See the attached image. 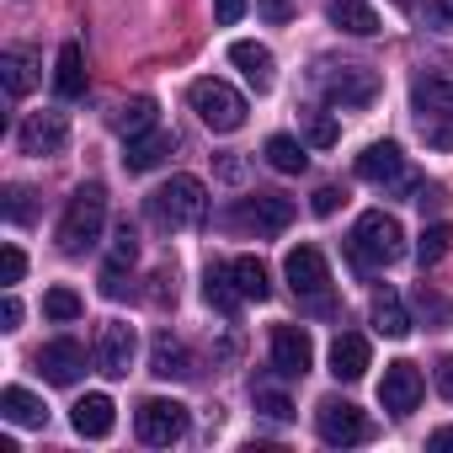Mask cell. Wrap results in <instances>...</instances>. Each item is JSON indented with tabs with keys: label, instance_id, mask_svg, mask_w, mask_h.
Masks as SVG:
<instances>
[{
	"label": "cell",
	"instance_id": "6da1fadb",
	"mask_svg": "<svg viewBox=\"0 0 453 453\" xmlns=\"http://www.w3.org/2000/svg\"><path fill=\"white\" fill-rule=\"evenodd\" d=\"M352 262L363 267V273H379V267H389V262H400L405 257V230H400V219L395 213H384V208H368L357 224H352Z\"/></svg>",
	"mask_w": 453,
	"mask_h": 453
},
{
	"label": "cell",
	"instance_id": "7a4b0ae2",
	"mask_svg": "<svg viewBox=\"0 0 453 453\" xmlns=\"http://www.w3.org/2000/svg\"><path fill=\"white\" fill-rule=\"evenodd\" d=\"M102 224H107V192H102V181L75 187V197H70V208L59 219V251L81 257L86 246L102 241Z\"/></svg>",
	"mask_w": 453,
	"mask_h": 453
},
{
	"label": "cell",
	"instance_id": "3957f363",
	"mask_svg": "<svg viewBox=\"0 0 453 453\" xmlns=\"http://www.w3.org/2000/svg\"><path fill=\"white\" fill-rule=\"evenodd\" d=\"M150 219L160 230H192L208 219V187L197 176H171L160 192H150Z\"/></svg>",
	"mask_w": 453,
	"mask_h": 453
},
{
	"label": "cell",
	"instance_id": "277c9868",
	"mask_svg": "<svg viewBox=\"0 0 453 453\" xmlns=\"http://www.w3.org/2000/svg\"><path fill=\"white\" fill-rule=\"evenodd\" d=\"M187 102H192V112H197V118H203L213 134H235V128L246 123V96H241L230 81H213V75H203V81H192Z\"/></svg>",
	"mask_w": 453,
	"mask_h": 453
},
{
	"label": "cell",
	"instance_id": "5b68a950",
	"mask_svg": "<svg viewBox=\"0 0 453 453\" xmlns=\"http://www.w3.org/2000/svg\"><path fill=\"white\" fill-rule=\"evenodd\" d=\"M315 81H320L331 107H368L379 96V75L368 65H320Z\"/></svg>",
	"mask_w": 453,
	"mask_h": 453
},
{
	"label": "cell",
	"instance_id": "8992f818",
	"mask_svg": "<svg viewBox=\"0 0 453 453\" xmlns=\"http://www.w3.org/2000/svg\"><path fill=\"white\" fill-rule=\"evenodd\" d=\"M134 432L150 448H171V442L187 437V405L181 400H144L139 416H134Z\"/></svg>",
	"mask_w": 453,
	"mask_h": 453
},
{
	"label": "cell",
	"instance_id": "52a82bcc",
	"mask_svg": "<svg viewBox=\"0 0 453 453\" xmlns=\"http://www.w3.org/2000/svg\"><path fill=\"white\" fill-rule=\"evenodd\" d=\"M315 426H320V442H331V448H352V442H368L373 437V421L352 400H320Z\"/></svg>",
	"mask_w": 453,
	"mask_h": 453
},
{
	"label": "cell",
	"instance_id": "ba28073f",
	"mask_svg": "<svg viewBox=\"0 0 453 453\" xmlns=\"http://www.w3.org/2000/svg\"><path fill=\"white\" fill-rule=\"evenodd\" d=\"M421 368L416 363H389L384 368V379H379V405L389 411V416H411L416 405H421Z\"/></svg>",
	"mask_w": 453,
	"mask_h": 453
},
{
	"label": "cell",
	"instance_id": "9c48e42d",
	"mask_svg": "<svg viewBox=\"0 0 453 453\" xmlns=\"http://www.w3.org/2000/svg\"><path fill=\"white\" fill-rule=\"evenodd\" d=\"M134 352H139V342H134V326H123V320H107V326L96 331V368H102L107 379H128V368H134Z\"/></svg>",
	"mask_w": 453,
	"mask_h": 453
},
{
	"label": "cell",
	"instance_id": "30bf717a",
	"mask_svg": "<svg viewBox=\"0 0 453 453\" xmlns=\"http://www.w3.org/2000/svg\"><path fill=\"white\" fill-rule=\"evenodd\" d=\"M273 368L283 379H304L315 368V342H310L304 326H278L273 331Z\"/></svg>",
	"mask_w": 453,
	"mask_h": 453
},
{
	"label": "cell",
	"instance_id": "8fae6325",
	"mask_svg": "<svg viewBox=\"0 0 453 453\" xmlns=\"http://www.w3.org/2000/svg\"><path fill=\"white\" fill-rule=\"evenodd\" d=\"M33 363H38V373H43L49 384H75V379L86 373V347H81L75 336H59V342H43V347L33 352Z\"/></svg>",
	"mask_w": 453,
	"mask_h": 453
},
{
	"label": "cell",
	"instance_id": "7c38bea8",
	"mask_svg": "<svg viewBox=\"0 0 453 453\" xmlns=\"http://www.w3.org/2000/svg\"><path fill=\"white\" fill-rule=\"evenodd\" d=\"M283 273H288V283H294L299 299H326V288H331V267H326V257L315 246H294L288 262H283Z\"/></svg>",
	"mask_w": 453,
	"mask_h": 453
},
{
	"label": "cell",
	"instance_id": "4fadbf2b",
	"mask_svg": "<svg viewBox=\"0 0 453 453\" xmlns=\"http://www.w3.org/2000/svg\"><path fill=\"white\" fill-rule=\"evenodd\" d=\"M294 197H283V192H251L246 203H241V219L246 224H257L262 235H283L288 224H294Z\"/></svg>",
	"mask_w": 453,
	"mask_h": 453
},
{
	"label": "cell",
	"instance_id": "5bb4252c",
	"mask_svg": "<svg viewBox=\"0 0 453 453\" xmlns=\"http://www.w3.org/2000/svg\"><path fill=\"white\" fill-rule=\"evenodd\" d=\"M65 139H70L65 112H33V118L22 123V134H17L22 155H59V150H65Z\"/></svg>",
	"mask_w": 453,
	"mask_h": 453
},
{
	"label": "cell",
	"instance_id": "9a60e30c",
	"mask_svg": "<svg viewBox=\"0 0 453 453\" xmlns=\"http://www.w3.org/2000/svg\"><path fill=\"white\" fill-rule=\"evenodd\" d=\"M357 176L373 181V187H395V181L405 176V155H400V144H395V139L368 144V150L357 155Z\"/></svg>",
	"mask_w": 453,
	"mask_h": 453
},
{
	"label": "cell",
	"instance_id": "2e32d148",
	"mask_svg": "<svg viewBox=\"0 0 453 453\" xmlns=\"http://www.w3.org/2000/svg\"><path fill=\"white\" fill-rule=\"evenodd\" d=\"M230 65L257 86V91H273V49H262V43H251V38H241V43H230Z\"/></svg>",
	"mask_w": 453,
	"mask_h": 453
},
{
	"label": "cell",
	"instance_id": "e0dca14e",
	"mask_svg": "<svg viewBox=\"0 0 453 453\" xmlns=\"http://www.w3.org/2000/svg\"><path fill=\"white\" fill-rule=\"evenodd\" d=\"M150 373H155V379H192L197 368H192V352H187L171 331H160L155 347H150Z\"/></svg>",
	"mask_w": 453,
	"mask_h": 453
},
{
	"label": "cell",
	"instance_id": "ac0fdd59",
	"mask_svg": "<svg viewBox=\"0 0 453 453\" xmlns=\"http://www.w3.org/2000/svg\"><path fill=\"white\" fill-rule=\"evenodd\" d=\"M331 373H336L342 384L363 379V373H368V336H357V331H342V336L331 342Z\"/></svg>",
	"mask_w": 453,
	"mask_h": 453
},
{
	"label": "cell",
	"instance_id": "d6986e66",
	"mask_svg": "<svg viewBox=\"0 0 453 453\" xmlns=\"http://www.w3.org/2000/svg\"><path fill=\"white\" fill-rule=\"evenodd\" d=\"M176 150V139L165 134V128H150V134H139V139H128V150H123V165L139 176V171H155L165 155Z\"/></svg>",
	"mask_w": 453,
	"mask_h": 453
},
{
	"label": "cell",
	"instance_id": "ffe728a7",
	"mask_svg": "<svg viewBox=\"0 0 453 453\" xmlns=\"http://www.w3.org/2000/svg\"><path fill=\"white\" fill-rule=\"evenodd\" d=\"M411 102H416V118H448L453 123V81L448 75H421Z\"/></svg>",
	"mask_w": 453,
	"mask_h": 453
},
{
	"label": "cell",
	"instance_id": "44dd1931",
	"mask_svg": "<svg viewBox=\"0 0 453 453\" xmlns=\"http://www.w3.org/2000/svg\"><path fill=\"white\" fill-rule=\"evenodd\" d=\"M326 17H331V27H342L352 38H373L379 33V12L368 6V0H331Z\"/></svg>",
	"mask_w": 453,
	"mask_h": 453
},
{
	"label": "cell",
	"instance_id": "7402d4cb",
	"mask_svg": "<svg viewBox=\"0 0 453 453\" xmlns=\"http://www.w3.org/2000/svg\"><path fill=\"white\" fill-rule=\"evenodd\" d=\"M54 91L65 102H81L86 96V54H81V43H65L59 49V59H54Z\"/></svg>",
	"mask_w": 453,
	"mask_h": 453
},
{
	"label": "cell",
	"instance_id": "603a6c76",
	"mask_svg": "<svg viewBox=\"0 0 453 453\" xmlns=\"http://www.w3.org/2000/svg\"><path fill=\"white\" fill-rule=\"evenodd\" d=\"M112 411H118V405H112L107 395H81V400H75V411H70V421H75V432H81V437H107V432H112V421H118Z\"/></svg>",
	"mask_w": 453,
	"mask_h": 453
},
{
	"label": "cell",
	"instance_id": "cb8c5ba5",
	"mask_svg": "<svg viewBox=\"0 0 453 453\" xmlns=\"http://www.w3.org/2000/svg\"><path fill=\"white\" fill-rule=\"evenodd\" d=\"M368 315H373V331L379 336H411V315H405V304H400V294L395 288H379L373 294V304H368Z\"/></svg>",
	"mask_w": 453,
	"mask_h": 453
},
{
	"label": "cell",
	"instance_id": "d4e9b609",
	"mask_svg": "<svg viewBox=\"0 0 453 453\" xmlns=\"http://www.w3.org/2000/svg\"><path fill=\"white\" fill-rule=\"evenodd\" d=\"M0 411H6V421H17V426H43V421H49V405H43L33 389H22V384H6V389H0Z\"/></svg>",
	"mask_w": 453,
	"mask_h": 453
},
{
	"label": "cell",
	"instance_id": "484cf974",
	"mask_svg": "<svg viewBox=\"0 0 453 453\" xmlns=\"http://www.w3.org/2000/svg\"><path fill=\"white\" fill-rule=\"evenodd\" d=\"M0 81H6V96H12V102H22V96L38 86L33 54H27V49H6V54H0Z\"/></svg>",
	"mask_w": 453,
	"mask_h": 453
},
{
	"label": "cell",
	"instance_id": "4316f807",
	"mask_svg": "<svg viewBox=\"0 0 453 453\" xmlns=\"http://www.w3.org/2000/svg\"><path fill=\"white\" fill-rule=\"evenodd\" d=\"M203 299H208L219 315H235L246 294H241V283H235L230 267H208V273H203Z\"/></svg>",
	"mask_w": 453,
	"mask_h": 453
},
{
	"label": "cell",
	"instance_id": "83f0119b",
	"mask_svg": "<svg viewBox=\"0 0 453 453\" xmlns=\"http://www.w3.org/2000/svg\"><path fill=\"white\" fill-rule=\"evenodd\" d=\"M155 96H134V102H123L118 112H112V128L123 134V139H139V134H150L155 128Z\"/></svg>",
	"mask_w": 453,
	"mask_h": 453
},
{
	"label": "cell",
	"instance_id": "f1b7e54d",
	"mask_svg": "<svg viewBox=\"0 0 453 453\" xmlns=\"http://www.w3.org/2000/svg\"><path fill=\"white\" fill-rule=\"evenodd\" d=\"M262 155H267V165H273V171H283V176H299V171L310 165V155H304V144H299L294 134H273Z\"/></svg>",
	"mask_w": 453,
	"mask_h": 453
},
{
	"label": "cell",
	"instance_id": "f546056e",
	"mask_svg": "<svg viewBox=\"0 0 453 453\" xmlns=\"http://www.w3.org/2000/svg\"><path fill=\"white\" fill-rule=\"evenodd\" d=\"M230 273H235V283H241V294H246V299H257V304H262V299L273 294V278H267V267H262L257 257H235V262H230Z\"/></svg>",
	"mask_w": 453,
	"mask_h": 453
},
{
	"label": "cell",
	"instance_id": "4dcf8cb0",
	"mask_svg": "<svg viewBox=\"0 0 453 453\" xmlns=\"http://www.w3.org/2000/svg\"><path fill=\"white\" fill-rule=\"evenodd\" d=\"M448 246H453V224L437 219V224H426V230L416 235V262H421V267H437V262L448 257Z\"/></svg>",
	"mask_w": 453,
	"mask_h": 453
},
{
	"label": "cell",
	"instance_id": "1f68e13d",
	"mask_svg": "<svg viewBox=\"0 0 453 453\" xmlns=\"http://www.w3.org/2000/svg\"><path fill=\"white\" fill-rule=\"evenodd\" d=\"M81 310H86V304H81L75 288H49V294H43V315H49V320H81Z\"/></svg>",
	"mask_w": 453,
	"mask_h": 453
},
{
	"label": "cell",
	"instance_id": "d6a6232c",
	"mask_svg": "<svg viewBox=\"0 0 453 453\" xmlns=\"http://www.w3.org/2000/svg\"><path fill=\"white\" fill-rule=\"evenodd\" d=\"M251 400H257V411H262V416H273V421H294V400H288L283 389L257 384V389H251Z\"/></svg>",
	"mask_w": 453,
	"mask_h": 453
},
{
	"label": "cell",
	"instance_id": "836d02e7",
	"mask_svg": "<svg viewBox=\"0 0 453 453\" xmlns=\"http://www.w3.org/2000/svg\"><path fill=\"white\" fill-rule=\"evenodd\" d=\"M304 134H310V144H315V150H331V144L342 139V128H336V118H331V112H310V118H304Z\"/></svg>",
	"mask_w": 453,
	"mask_h": 453
},
{
	"label": "cell",
	"instance_id": "e575fe53",
	"mask_svg": "<svg viewBox=\"0 0 453 453\" xmlns=\"http://www.w3.org/2000/svg\"><path fill=\"white\" fill-rule=\"evenodd\" d=\"M134 257H139V230L123 219L118 224V235H112V262H123V267H134Z\"/></svg>",
	"mask_w": 453,
	"mask_h": 453
},
{
	"label": "cell",
	"instance_id": "d590c367",
	"mask_svg": "<svg viewBox=\"0 0 453 453\" xmlns=\"http://www.w3.org/2000/svg\"><path fill=\"white\" fill-rule=\"evenodd\" d=\"M22 273H27V257H22V246H6V251H0V283H6V288H17V283H22Z\"/></svg>",
	"mask_w": 453,
	"mask_h": 453
},
{
	"label": "cell",
	"instance_id": "8d00e7d4",
	"mask_svg": "<svg viewBox=\"0 0 453 453\" xmlns=\"http://www.w3.org/2000/svg\"><path fill=\"white\" fill-rule=\"evenodd\" d=\"M416 123H421V139L432 150H453V123L448 118H416Z\"/></svg>",
	"mask_w": 453,
	"mask_h": 453
},
{
	"label": "cell",
	"instance_id": "74e56055",
	"mask_svg": "<svg viewBox=\"0 0 453 453\" xmlns=\"http://www.w3.org/2000/svg\"><path fill=\"white\" fill-rule=\"evenodd\" d=\"M6 219L12 224H27L33 219V192L27 187H6Z\"/></svg>",
	"mask_w": 453,
	"mask_h": 453
},
{
	"label": "cell",
	"instance_id": "f35d334b",
	"mask_svg": "<svg viewBox=\"0 0 453 453\" xmlns=\"http://www.w3.org/2000/svg\"><path fill=\"white\" fill-rule=\"evenodd\" d=\"M342 203H347V192H342V187H320V192H315V197H310V208H315V213H320V219H331V213H336V208H342Z\"/></svg>",
	"mask_w": 453,
	"mask_h": 453
},
{
	"label": "cell",
	"instance_id": "ab89813d",
	"mask_svg": "<svg viewBox=\"0 0 453 453\" xmlns=\"http://www.w3.org/2000/svg\"><path fill=\"white\" fill-rule=\"evenodd\" d=\"M102 294H107V299H123V294H128V283H123V262H107V267H102Z\"/></svg>",
	"mask_w": 453,
	"mask_h": 453
},
{
	"label": "cell",
	"instance_id": "60d3db41",
	"mask_svg": "<svg viewBox=\"0 0 453 453\" xmlns=\"http://www.w3.org/2000/svg\"><path fill=\"white\" fill-rule=\"evenodd\" d=\"M246 17V0H213V22L219 27H235Z\"/></svg>",
	"mask_w": 453,
	"mask_h": 453
},
{
	"label": "cell",
	"instance_id": "b9f144b4",
	"mask_svg": "<svg viewBox=\"0 0 453 453\" xmlns=\"http://www.w3.org/2000/svg\"><path fill=\"white\" fill-rule=\"evenodd\" d=\"M17 326H22V299L6 294V299H0V331H17Z\"/></svg>",
	"mask_w": 453,
	"mask_h": 453
},
{
	"label": "cell",
	"instance_id": "7bdbcfd3",
	"mask_svg": "<svg viewBox=\"0 0 453 453\" xmlns=\"http://www.w3.org/2000/svg\"><path fill=\"white\" fill-rule=\"evenodd\" d=\"M257 12H262L267 22H278V27H283V22L294 17V6H288V0H257Z\"/></svg>",
	"mask_w": 453,
	"mask_h": 453
},
{
	"label": "cell",
	"instance_id": "ee69618b",
	"mask_svg": "<svg viewBox=\"0 0 453 453\" xmlns=\"http://www.w3.org/2000/svg\"><path fill=\"white\" fill-rule=\"evenodd\" d=\"M432 379H437V389H442V400H453V357H437V368H432Z\"/></svg>",
	"mask_w": 453,
	"mask_h": 453
},
{
	"label": "cell",
	"instance_id": "f6af8a7d",
	"mask_svg": "<svg viewBox=\"0 0 453 453\" xmlns=\"http://www.w3.org/2000/svg\"><path fill=\"white\" fill-rule=\"evenodd\" d=\"M426 22H437V27H453V0H426Z\"/></svg>",
	"mask_w": 453,
	"mask_h": 453
},
{
	"label": "cell",
	"instance_id": "bcb514c9",
	"mask_svg": "<svg viewBox=\"0 0 453 453\" xmlns=\"http://www.w3.org/2000/svg\"><path fill=\"white\" fill-rule=\"evenodd\" d=\"M426 442H432V448H453V426H437V432H432Z\"/></svg>",
	"mask_w": 453,
	"mask_h": 453
}]
</instances>
